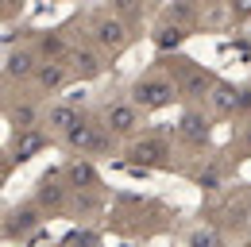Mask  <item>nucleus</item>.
Here are the masks:
<instances>
[{"mask_svg":"<svg viewBox=\"0 0 251 247\" xmlns=\"http://www.w3.org/2000/svg\"><path fill=\"white\" fill-rule=\"evenodd\" d=\"M104 127H108L112 135H131V131L139 127V104H135V100L108 104V108H104Z\"/></svg>","mask_w":251,"mask_h":247,"instance_id":"20e7f679","label":"nucleus"},{"mask_svg":"<svg viewBox=\"0 0 251 247\" xmlns=\"http://www.w3.org/2000/svg\"><path fill=\"white\" fill-rule=\"evenodd\" d=\"M43 143H47V139H43L35 127L20 131V139H16V158H20V162H24V158H31L35 151H43Z\"/></svg>","mask_w":251,"mask_h":247,"instance_id":"2eb2a0df","label":"nucleus"},{"mask_svg":"<svg viewBox=\"0 0 251 247\" xmlns=\"http://www.w3.org/2000/svg\"><path fill=\"white\" fill-rule=\"evenodd\" d=\"M232 16H236V20H248L251 16V0H232Z\"/></svg>","mask_w":251,"mask_h":247,"instance_id":"6ab92c4d","label":"nucleus"},{"mask_svg":"<svg viewBox=\"0 0 251 247\" xmlns=\"http://www.w3.org/2000/svg\"><path fill=\"white\" fill-rule=\"evenodd\" d=\"M131 162H139V166H162L166 162V154H170V147H166V139H139V143H131Z\"/></svg>","mask_w":251,"mask_h":247,"instance_id":"0eeeda50","label":"nucleus"},{"mask_svg":"<svg viewBox=\"0 0 251 247\" xmlns=\"http://www.w3.org/2000/svg\"><path fill=\"white\" fill-rule=\"evenodd\" d=\"M12 120H16V127H20V131H27V127L35 124V108H31V104H20V108L12 112Z\"/></svg>","mask_w":251,"mask_h":247,"instance_id":"a211bd4d","label":"nucleus"},{"mask_svg":"<svg viewBox=\"0 0 251 247\" xmlns=\"http://www.w3.org/2000/svg\"><path fill=\"white\" fill-rule=\"evenodd\" d=\"M66 189H70V182H66L62 170L43 174V178H39V189H35V205H39L43 213H58L66 205Z\"/></svg>","mask_w":251,"mask_h":247,"instance_id":"7ed1b4c3","label":"nucleus"},{"mask_svg":"<svg viewBox=\"0 0 251 247\" xmlns=\"http://www.w3.org/2000/svg\"><path fill=\"white\" fill-rule=\"evenodd\" d=\"M197 182L205 185V189H217V182H220V174H217V170H209V174H201V178H197Z\"/></svg>","mask_w":251,"mask_h":247,"instance_id":"aec40b11","label":"nucleus"},{"mask_svg":"<svg viewBox=\"0 0 251 247\" xmlns=\"http://www.w3.org/2000/svg\"><path fill=\"white\" fill-rule=\"evenodd\" d=\"M174 93H178V85H174L166 74H151V77L135 81V89H131V100H135L143 112H151V108H162V104H170V100H174Z\"/></svg>","mask_w":251,"mask_h":247,"instance_id":"f03ea898","label":"nucleus"},{"mask_svg":"<svg viewBox=\"0 0 251 247\" xmlns=\"http://www.w3.org/2000/svg\"><path fill=\"white\" fill-rule=\"evenodd\" d=\"M35 228H39V205H16L8 220H4V236L8 240H16V236H31Z\"/></svg>","mask_w":251,"mask_h":247,"instance_id":"423d86ee","label":"nucleus"},{"mask_svg":"<svg viewBox=\"0 0 251 247\" xmlns=\"http://www.w3.org/2000/svg\"><path fill=\"white\" fill-rule=\"evenodd\" d=\"M116 12H124V16H127V12H135V0H116Z\"/></svg>","mask_w":251,"mask_h":247,"instance_id":"412c9836","label":"nucleus"},{"mask_svg":"<svg viewBox=\"0 0 251 247\" xmlns=\"http://www.w3.org/2000/svg\"><path fill=\"white\" fill-rule=\"evenodd\" d=\"M209 116L205 112H197V108H189L186 116H182V124H178V135L186 139V143H205L209 139Z\"/></svg>","mask_w":251,"mask_h":247,"instance_id":"6e6552de","label":"nucleus"},{"mask_svg":"<svg viewBox=\"0 0 251 247\" xmlns=\"http://www.w3.org/2000/svg\"><path fill=\"white\" fill-rule=\"evenodd\" d=\"M4 4H8V8H16V4H24V0H4Z\"/></svg>","mask_w":251,"mask_h":247,"instance_id":"4be33fe9","label":"nucleus"},{"mask_svg":"<svg viewBox=\"0 0 251 247\" xmlns=\"http://www.w3.org/2000/svg\"><path fill=\"white\" fill-rule=\"evenodd\" d=\"M62 174H66V182H70V189H93V185H100L97 182V170L89 162H81V158H74Z\"/></svg>","mask_w":251,"mask_h":247,"instance_id":"ddd939ff","label":"nucleus"},{"mask_svg":"<svg viewBox=\"0 0 251 247\" xmlns=\"http://www.w3.org/2000/svg\"><path fill=\"white\" fill-rule=\"evenodd\" d=\"M35 81H39V89H43V93L62 89L66 81H70V66H62V62H43L39 74H35Z\"/></svg>","mask_w":251,"mask_h":247,"instance_id":"9d476101","label":"nucleus"},{"mask_svg":"<svg viewBox=\"0 0 251 247\" xmlns=\"http://www.w3.org/2000/svg\"><path fill=\"white\" fill-rule=\"evenodd\" d=\"M77 120H81V112H77L74 104H54V108H47V116H43V124H47L50 131H58V135H66Z\"/></svg>","mask_w":251,"mask_h":247,"instance_id":"f8f14e48","label":"nucleus"},{"mask_svg":"<svg viewBox=\"0 0 251 247\" xmlns=\"http://www.w3.org/2000/svg\"><path fill=\"white\" fill-rule=\"evenodd\" d=\"M66 62H70V70H74L77 77H93L97 70H100V62H97L89 50H70V54H66Z\"/></svg>","mask_w":251,"mask_h":247,"instance_id":"4468645a","label":"nucleus"},{"mask_svg":"<svg viewBox=\"0 0 251 247\" xmlns=\"http://www.w3.org/2000/svg\"><path fill=\"white\" fill-rule=\"evenodd\" d=\"M205 4H217V0H205Z\"/></svg>","mask_w":251,"mask_h":247,"instance_id":"5701e85b","label":"nucleus"},{"mask_svg":"<svg viewBox=\"0 0 251 247\" xmlns=\"http://www.w3.org/2000/svg\"><path fill=\"white\" fill-rule=\"evenodd\" d=\"M39 66H43V62H35L27 50H12V54L4 58V74H8L12 81H16V77H20V81H27V77L39 74Z\"/></svg>","mask_w":251,"mask_h":247,"instance_id":"1a4fd4ad","label":"nucleus"},{"mask_svg":"<svg viewBox=\"0 0 251 247\" xmlns=\"http://www.w3.org/2000/svg\"><path fill=\"white\" fill-rule=\"evenodd\" d=\"M209 100H213V112L228 116V112H240V100H244V89H236V85H213Z\"/></svg>","mask_w":251,"mask_h":247,"instance_id":"9b49d317","label":"nucleus"},{"mask_svg":"<svg viewBox=\"0 0 251 247\" xmlns=\"http://www.w3.org/2000/svg\"><path fill=\"white\" fill-rule=\"evenodd\" d=\"M217 244H220L217 228H193L189 232V247H217Z\"/></svg>","mask_w":251,"mask_h":247,"instance_id":"f3484780","label":"nucleus"},{"mask_svg":"<svg viewBox=\"0 0 251 247\" xmlns=\"http://www.w3.org/2000/svg\"><path fill=\"white\" fill-rule=\"evenodd\" d=\"M182 89H186L189 97H201L205 89H213V77H209V74H201V70H189V74H186V85H182Z\"/></svg>","mask_w":251,"mask_h":247,"instance_id":"dca6fc26","label":"nucleus"},{"mask_svg":"<svg viewBox=\"0 0 251 247\" xmlns=\"http://www.w3.org/2000/svg\"><path fill=\"white\" fill-rule=\"evenodd\" d=\"M62 143L77 154H104V151H112V131H108L104 124H89L81 116V120L62 135Z\"/></svg>","mask_w":251,"mask_h":247,"instance_id":"f257e3e1","label":"nucleus"},{"mask_svg":"<svg viewBox=\"0 0 251 247\" xmlns=\"http://www.w3.org/2000/svg\"><path fill=\"white\" fill-rule=\"evenodd\" d=\"M93 39L108 50V54H116V50H124V43H127V27H124V20H116V16H97V24H93Z\"/></svg>","mask_w":251,"mask_h":247,"instance_id":"39448f33","label":"nucleus"}]
</instances>
